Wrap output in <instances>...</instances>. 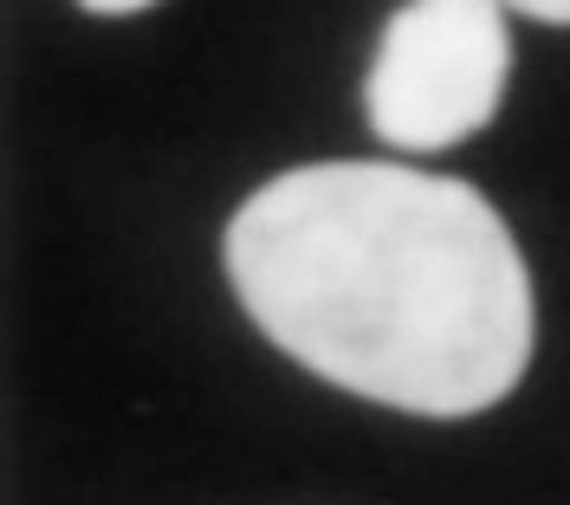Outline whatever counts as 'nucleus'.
Returning a JSON list of instances; mask_svg holds the SVG:
<instances>
[{"label":"nucleus","instance_id":"3","mask_svg":"<svg viewBox=\"0 0 570 505\" xmlns=\"http://www.w3.org/2000/svg\"><path fill=\"white\" fill-rule=\"evenodd\" d=\"M512 13H532V20H551V27H570V0H499Z\"/></svg>","mask_w":570,"mask_h":505},{"label":"nucleus","instance_id":"1","mask_svg":"<svg viewBox=\"0 0 570 505\" xmlns=\"http://www.w3.org/2000/svg\"><path fill=\"white\" fill-rule=\"evenodd\" d=\"M227 279L285 357L402 415H480L532 363L525 253L454 176L285 169L227 227Z\"/></svg>","mask_w":570,"mask_h":505},{"label":"nucleus","instance_id":"2","mask_svg":"<svg viewBox=\"0 0 570 505\" xmlns=\"http://www.w3.org/2000/svg\"><path fill=\"white\" fill-rule=\"evenodd\" d=\"M512 78L499 0H402L363 78L370 130L390 149H454L493 123Z\"/></svg>","mask_w":570,"mask_h":505},{"label":"nucleus","instance_id":"4","mask_svg":"<svg viewBox=\"0 0 570 505\" xmlns=\"http://www.w3.org/2000/svg\"><path fill=\"white\" fill-rule=\"evenodd\" d=\"M85 13H142V7H156V0H78Z\"/></svg>","mask_w":570,"mask_h":505}]
</instances>
